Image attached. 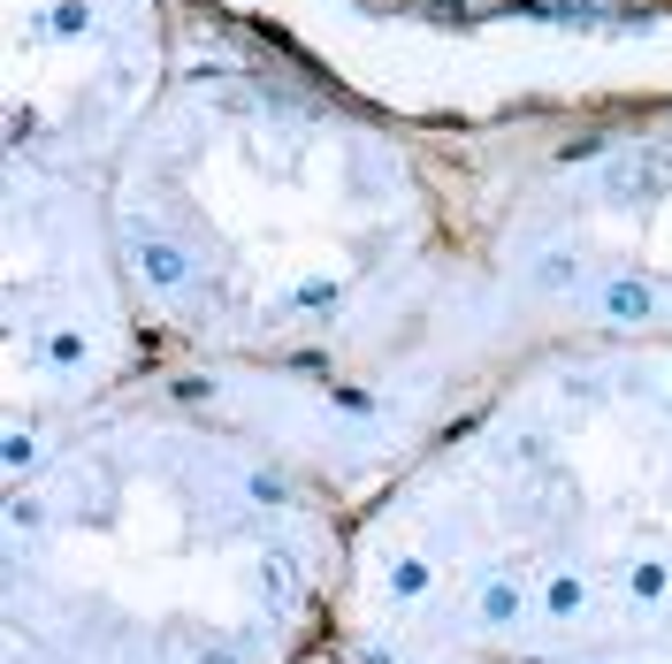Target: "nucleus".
Wrapping results in <instances>:
<instances>
[{"mask_svg":"<svg viewBox=\"0 0 672 664\" xmlns=\"http://www.w3.org/2000/svg\"><path fill=\"white\" fill-rule=\"evenodd\" d=\"M474 619H482V627H519V619H527V588H519V581H482V588H474Z\"/></svg>","mask_w":672,"mask_h":664,"instance_id":"7ed1b4c3","label":"nucleus"},{"mask_svg":"<svg viewBox=\"0 0 672 664\" xmlns=\"http://www.w3.org/2000/svg\"><path fill=\"white\" fill-rule=\"evenodd\" d=\"M550 619H581L589 611V581L581 573H542V596H535Z\"/></svg>","mask_w":672,"mask_h":664,"instance_id":"20e7f679","label":"nucleus"},{"mask_svg":"<svg viewBox=\"0 0 672 664\" xmlns=\"http://www.w3.org/2000/svg\"><path fill=\"white\" fill-rule=\"evenodd\" d=\"M665 588H672V565H665V558H650V550H642V558L627 565V596H635V604H658Z\"/></svg>","mask_w":672,"mask_h":664,"instance_id":"39448f33","label":"nucleus"},{"mask_svg":"<svg viewBox=\"0 0 672 664\" xmlns=\"http://www.w3.org/2000/svg\"><path fill=\"white\" fill-rule=\"evenodd\" d=\"M245 497H253V504H283L291 489H283V474H268V466H260V474H245Z\"/></svg>","mask_w":672,"mask_h":664,"instance_id":"9d476101","label":"nucleus"},{"mask_svg":"<svg viewBox=\"0 0 672 664\" xmlns=\"http://www.w3.org/2000/svg\"><path fill=\"white\" fill-rule=\"evenodd\" d=\"M658 283H642V275H612L604 291H596V314L612 322V329H642V322H658Z\"/></svg>","mask_w":672,"mask_h":664,"instance_id":"f257e3e1","label":"nucleus"},{"mask_svg":"<svg viewBox=\"0 0 672 664\" xmlns=\"http://www.w3.org/2000/svg\"><path fill=\"white\" fill-rule=\"evenodd\" d=\"M46 359H54V367H85V336L54 329V336H46Z\"/></svg>","mask_w":672,"mask_h":664,"instance_id":"1a4fd4ad","label":"nucleus"},{"mask_svg":"<svg viewBox=\"0 0 672 664\" xmlns=\"http://www.w3.org/2000/svg\"><path fill=\"white\" fill-rule=\"evenodd\" d=\"M85 23H92V8H85V0H61V8L46 15V31H54V38H77Z\"/></svg>","mask_w":672,"mask_h":664,"instance_id":"6e6552de","label":"nucleus"},{"mask_svg":"<svg viewBox=\"0 0 672 664\" xmlns=\"http://www.w3.org/2000/svg\"><path fill=\"white\" fill-rule=\"evenodd\" d=\"M359 664H390V650H382V642H367V650H359Z\"/></svg>","mask_w":672,"mask_h":664,"instance_id":"ddd939ff","label":"nucleus"},{"mask_svg":"<svg viewBox=\"0 0 672 664\" xmlns=\"http://www.w3.org/2000/svg\"><path fill=\"white\" fill-rule=\"evenodd\" d=\"M573 283H581V252L573 245H558V252L535 260V291H573Z\"/></svg>","mask_w":672,"mask_h":664,"instance_id":"423d86ee","label":"nucleus"},{"mask_svg":"<svg viewBox=\"0 0 672 664\" xmlns=\"http://www.w3.org/2000/svg\"><path fill=\"white\" fill-rule=\"evenodd\" d=\"M138 268H146L154 291H183V283H191V252L168 245V237H146V245H138Z\"/></svg>","mask_w":672,"mask_h":664,"instance_id":"f03ea898","label":"nucleus"},{"mask_svg":"<svg viewBox=\"0 0 672 664\" xmlns=\"http://www.w3.org/2000/svg\"><path fill=\"white\" fill-rule=\"evenodd\" d=\"M199 664H245V657H237V650H222V642H214V650H206V657H199Z\"/></svg>","mask_w":672,"mask_h":664,"instance_id":"f8f14e48","label":"nucleus"},{"mask_svg":"<svg viewBox=\"0 0 672 664\" xmlns=\"http://www.w3.org/2000/svg\"><path fill=\"white\" fill-rule=\"evenodd\" d=\"M390 596H397V604L428 596V565H421V558H397V565H390Z\"/></svg>","mask_w":672,"mask_h":664,"instance_id":"0eeeda50","label":"nucleus"},{"mask_svg":"<svg viewBox=\"0 0 672 664\" xmlns=\"http://www.w3.org/2000/svg\"><path fill=\"white\" fill-rule=\"evenodd\" d=\"M260 581H268V596L283 604V596H291V558H283V550H268V565H260Z\"/></svg>","mask_w":672,"mask_h":664,"instance_id":"9b49d317","label":"nucleus"}]
</instances>
